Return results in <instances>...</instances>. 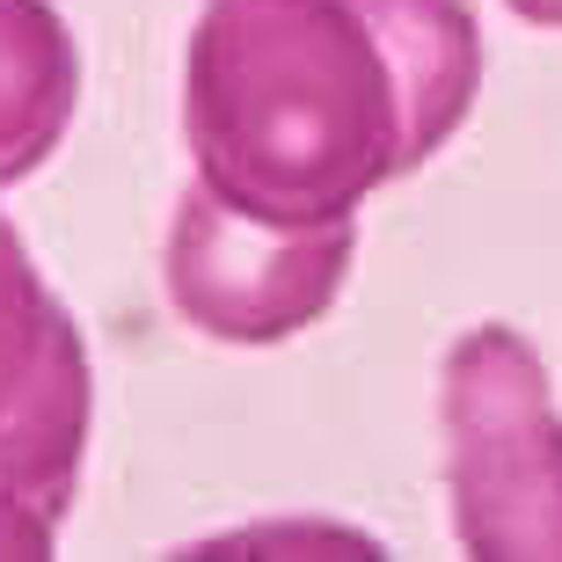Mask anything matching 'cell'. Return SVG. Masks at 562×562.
Here are the masks:
<instances>
[{
	"mask_svg": "<svg viewBox=\"0 0 562 562\" xmlns=\"http://www.w3.org/2000/svg\"><path fill=\"white\" fill-rule=\"evenodd\" d=\"M59 110V37L37 0H0V176L22 168Z\"/></svg>",
	"mask_w": 562,
	"mask_h": 562,
	"instance_id": "cell-1",
	"label": "cell"
},
{
	"mask_svg": "<svg viewBox=\"0 0 562 562\" xmlns=\"http://www.w3.org/2000/svg\"><path fill=\"white\" fill-rule=\"evenodd\" d=\"M519 8H526V15H555L562 22V0H519Z\"/></svg>",
	"mask_w": 562,
	"mask_h": 562,
	"instance_id": "cell-2",
	"label": "cell"
}]
</instances>
